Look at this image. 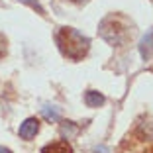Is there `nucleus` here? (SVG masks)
Returning <instances> with one entry per match:
<instances>
[{"label": "nucleus", "instance_id": "7", "mask_svg": "<svg viewBox=\"0 0 153 153\" xmlns=\"http://www.w3.org/2000/svg\"><path fill=\"white\" fill-rule=\"evenodd\" d=\"M41 114H43L45 120H49V122L61 120V112H59V108H55V106H43V108H41Z\"/></svg>", "mask_w": 153, "mask_h": 153}, {"label": "nucleus", "instance_id": "12", "mask_svg": "<svg viewBox=\"0 0 153 153\" xmlns=\"http://www.w3.org/2000/svg\"><path fill=\"white\" fill-rule=\"evenodd\" d=\"M71 2H75V4H81V2H85V0H71Z\"/></svg>", "mask_w": 153, "mask_h": 153}, {"label": "nucleus", "instance_id": "8", "mask_svg": "<svg viewBox=\"0 0 153 153\" xmlns=\"http://www.w3.org/2000/svg\"><path fill=\"white\" fill-rule=\"evenodd\" d=\"M20 2H24V4H27L30 8H33V10H37V14H41L43 16L45 14V10H43V6L37 2V0H20Z\"/></svg>", "mask_w": 153, "mask_h": 153}, {"label": "nucleus", "instance_id": "3", "mask_svg": "<svg viewBox=\"0 0 153 153\" xmlns=\"http://www.w3.org/2000/svg\"><path fill=\"white\" fill-rule=\"evenodd\" d=\"M37 131H39V120H37V118H27V120H24L22 126H20L18 134H20L22 140L30 141L37 135Z\"/></svg>", "mask_w": 153, "mask_h": 153}, {"label": "nucleus", "instance_id": "9", "mask_svg": "<svg viewBox=\"0 0 153 153\" xmlns=\"http://www.w3.org/2000/svg\"><path fill=\"white\" fill-rule=\"evenodd\" d=\"M6 51H8V41H6V37L0 33V59L6 55Z\"/></svg>", "mask_w": 153, "mask_h": 153}, {"label": "nucleus", "instance_id": "6", "mask_svg": "<svg viewBox=\"0 0 153 153\" xmlns=\"http://www.w3.org/2000/svg\"><path fill=\"white\" fill-rule=\"evenodd\" d=\"M140 53L145 61L153 55V30L143 36V39H141V43H140Z\"/></svg>", "mask_w": 153, "mask_h": 153}, {"label": "nucleus", "instance_id": "11", "mask_svg": "<svg viewBox=\"0 0 153 153\" xmlns=\"http://www.w3.org/2000/svg\"><path fill=\"white\" fill-rule=\"evenodd\" d=\"M0 153H12L8 147H4V145H0Z\"/></svg>", "mask_w": 153, "mask_h": 153}, {"label": "nucleus", "instance_id": "4", "mask_svg": "<svg viewBox=\"0 0 153 153\" xmlns=\"http://www.w3.org/2000/svg\"><path fill=\"white\" fill-rule=\"evenodd\" d=\"M39 153H73V147L67 140H59V141H53V143L45 145Z\"/></svg>", "mask_w": 153, "mask_h": 153}, {"label": "nucleus", "instance_id": "2", "mask_svg": "<svg viewBox=\"0 0 153 153\" xmlns=\"http://www.w3.org/2000/svg\"><path fill=\"white\" fill-rule=\"evenodd\" d=\"M98 32L110 45H124L131 37V32L128 27L126 20L120 18V16H114V14L102 20Z\"/></svg>", "mask_w": 153, "mask_h": 153}, {"label": "nucleus", "instance_id": "5", "mask_svg": "<svg viewBox=\"0 0 153 153\" xmlns=\"http://www.w3.org/2000/svg\"><path fill=\"white\" fill-rule=\"evenodd\" d=\"M104 102H106V98H104L102 92H98V90H86L85 104L88 106V108H98V106H102Z\"/></svg>", "mask_w": 153, "mask_h": 153}, {"label": "nucleus", "instance_id": "10", "mask_svg": "<svg viewBox=\"0 0 153 153\" xmlns=\"http://www.w3.org/2000/svg\"><path fill=\"white\" fill-rule=\"evenodd\" d=\"M61 130H63V134H73V131H75V126H73V122H63Z\"/></svg>", "mask_w": 153, "mask_h": 153}, {"label": "nucleus", "instance_id": "1", "mask_svg": "<svg viewBox=\"0 0 153 153\" xmlns=\"http://www.w3.org/2000/svg\"><path fill=\"white\" fill-rule=\"evenodd\" d=\"M55 43H57L59 51L71 61H82L90 49V39L82 36L81 32H76L75 27H59V32L55 33Z\"/></svg>", "mask_w": 153, "mask_h": 153}]
</instances>
